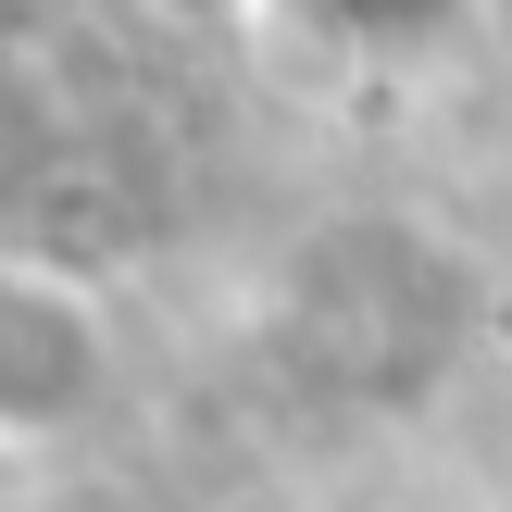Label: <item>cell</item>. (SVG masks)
I'll return each instance as SVG.
<instances>
[{
  "mask_svg": "<svg viewBox=\"0 0 512 512\" xmlns=\"http://www.w3.org/2000/svg\"><path fill=\"white\" fill-rule=\"evenodd\" d=\"M113 413V313L63 263L0 250V450H63Z\"/></svg>",
  "mask_w": 512,
  "mask_h": 512,
  "instance_id": "cell-1",
  "label": "cell"
}]
</instances>
